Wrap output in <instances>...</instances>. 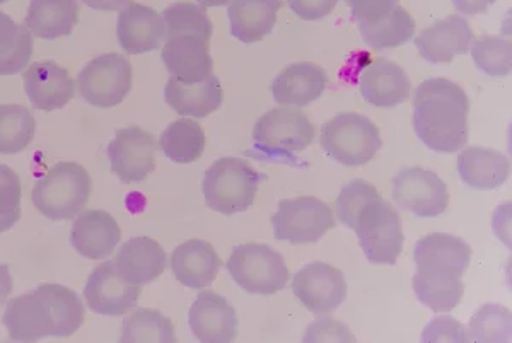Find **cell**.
<instances>
[{
  "label": "cell",
  "instance_id": "cell-1",
  "mask_svg": "<svg viewBox=\"0 0 512 343\" xmlns=\"http://www.w3.org/2000/svg\"><path fill=\"white\" fill-rule=\"evenodd\" d=\"M417 274L412 285L420 303L434 313L458 308L465 294L463 275L472 262V246L446 233L427 234L415 243Z\"/></svg>",
  "mask_w": 512,
  "mask_h": 343
},
{
  "label": "cell",
  "instance_id": "cell-2",
  "mask_svg": "<svg viewBox=\"0 0 512 343\" xmlns=\"http://www.w3.org/2000/svg\"><path fill=\"white\" fill-rule=\"evenodd\" d=\"M86 308L76 292L60 284H41L7 301L2 323L11 340L38 342L45 337H72L81 328Z\"/></svg>",
  "mask_w": 512,
  "mask_h": 343
},
{
  "label": "cell",
  "instance_id": "cell-3",
  "mask_svg": "<svg viewBox=\"0 0 512 343\" xmlns=\"http://www.w3.org/2000/svg\"><path fill=\"white\" fill-rule=\"evenodd\" d=\"M470 99L456 82L437 77L422 82L414 94V130L424 146L453 154L468 142Z\"/></svg>",
  "mask_w": 512,
  "mask_h": 343
},
{
  "label": "cell",
  "instance_id": "cell-4",
  "mask_svg": "<svg viewBox=\"0 0 512 343\" xmlns=\"http://www.w3.org/2000/svg\"><path fill=\"white\" fill-rule=\"evenodd\" d=\"M93 192V180L77 163L48 169L33 188V205L50 221H72L81 214Z\"/></svg>",
  "mask_w": 512,
  "mask_h": 343
},
{
  "label": "cell",
  "instance_id": "cell-5",
  "mask_svg": "<svg viewBox=\"0 0 512 343\" xmlns=\"http://www.w3.org/2000/svg\"><path fill=\"white\" fill-rule=\"evenodd\" d=\"M262 176L241 157H222L205 171L202 192L210 209L233 216L250 209Z\"/></svg>",
  "mask_w": 512,
  "mask_h": 343
},
{
  "label": "cell",
  "instance_id": "cell-6",
  "mask_svg": "<svg viewBox=\"0 0 512 343\" xmlns=\"http://www.w3.org/2000/svg\"><path fill=\"white\" fill-rule=\"evenodd\" d=\"M321 149L347 168H361L381 151L383 139L373 120L359 113H340L321 127Z\"/></svg>",
  "mask_w": 512,
  "mask_h": 343
},
{
  "label": "cell",
  "instance_id": "cell-7",
  "mask_svg": "<svg viewBox=\"0 0 512 343\" xmlns=\"http://www.w3.org/2000/svg\"><path fill=\"white\" fill-rule=\"evenodd\" d=\"M355 234L364 255L374 265H396L402 255V219L395 207L381 197L367 202L355 219Z\"/></svg>",
  "mask_w": 512,
  "mask_h": 343
},
{
  "label": "cell",
  "instance_id": "cell-8",
  "mask_svg": "<svg viewBox=\"0 0 512 343\" xmlns=\"http://www.w3.org/2000/svg\"><path fill=\"white\" fill-rule=\"evenodd\" d=\"M315 140V125L301 110L275 108L263 115L253 128V147L270 161L291 159Z\"/></svg>",
  "mask_w": 512,
  "mask_h": 343
},
{
  "label": "cell",
  "instance_id": "cell-9",
  "mask_svg": "<svg viewBox=\"0 0 512 343\" xmlns=\"http://www.w3.org/2000/svg\"><path fill=\"white\" fill-rule=\"evenodd\" d=\"M227 272L241 289L262 296L284 291L289 280L284 256L260 243L236 246L227 260Z\"/></svg>",
  "mask_w": 512,
  "mask_h": 343
},
{
  "label": "cell",
  "instance_id": "cell-10",
  "mask_svg": "<svg viewBox=\"0 0 512 343\" xmlns=\"http://www.w3.org/2000/svg\"><path fill=\"white\" fill-rule=\"evenodd\" d=\"M275 238L291 245L316 243L335 227L330 205L315 197L280 200L279 210L272 217Z\"/></svg>",
  "mask_w": 512,
  "mask_h": 343
},
{
  "label": "cell",
  "instance_id": "cell-11",
  "mask_svg": "<svg viewBox=\"0 0 512 343\" xmlns=\"http://www.w3.org/2000/svg\"><path fill=\"white\" fill-rule=\"evenodd\" d=\"M134 72L127 57L120 53L99 55L84 65L77 76V88L89 105L113 108L132 91Z\"/></svg>",
  "mask_w": 512,
  "mask_h": 343
},
{
  "label": "cell",
  "instance_id": "cell-12",
  "mask_svg": "<svg viewBox=\"0 0 512 343\" xmlns=\"http://www.w3.org/2000/svg\"><path fill=\"white\" fill-rule=\"evenodd\" d=\"M393 198L400 209L424 219L441 216L449 207L446 183L420 166L402 169L393 178Z\"/></svg>",
  "mask_w": 512,
  "mask_h": 343
},
{
  "label": "cell",
  "instance_id": "cell-13",
  "mask_svg": "<svg viewBox=\"0 0 512 343\" xmlns=\"http://www.w3.org/2000/svg\"><path fill=\"white\" fill-rule=\"evenodd\" d=\"M292 292L304 308L323 316L340 308L347 299V282L338 268L325 262L304 265L292 279Z\"/></svg>",
  "mask_w": 512,
  "mask_h": 343
},
{
  "label": "cell",
  "instance_id": "cell-14",
  "mask_svg": "<svg viewBox=\"0 0 512 343\" xmlns=\"http://www.w3.org/2000/svg\"><path fill=\"white\" fill-rule=\"evenodd\" d=\"M106 151L111 171L123 183H140L156 169V139L144 128H120Z\"/></svg>",
  "mask_w": 512,
  "mask_h": 343
},
{
  "label": "cell",
  "instance_id": "cell-15",
  "mask_svg": "<svg viewBox=\"0 0 512 343\" xmlns=\"http://www.w3.org/2000/svg\"><path fill=\"white\" fill-rule=\"evenodd\" d=\"M140 292V285L130 284L118 272L115 262H105L89 275L84 299L94 313L118 318L137 306Z\"/></svg>",
  "mask_w": 512,
  "mask_h": 343
},
{
  "label": "cell",
  "instance_id": "cell-16",
  "mask_svg": "<svg viewBox=\"0 0 512 343\" xmlns=\"http://www.w3.org/2000/svg\"><path fill=\"white\" fill-rule=\"evenodd\" d=\"M193 337L204 343H229L238 337V314L226 297L216 292L198 294L188 313Z\"/></svg>",
  "mask_w": 512,
  "mask_h": 343
},
{
  "label": "cell",
  "instance_id": "cell-17",
  "mask_svg": "<svg viewBox=\"0 0 512 343\" xmlns=\"http://www.w3.org/2000/svg\"><path fill=\"white\" fill-rule=\"evenodd\" d=\"M24 91L35 110L55 111L76 96V82L69 70L55 62H35L24 70Z\"/></svg>",
  "mask_w": 512,
  "mask_h": 343
},
{
  "label": "cell",
  "instance_id": "cell-18",
  "mask_svg": "<svg viewBox=\"0 0 512 343\" xmlns=\"http://www.w3.org/2000/svg\"><path fill=\"white\" fill-rule=\"evenodd\" d=\"M473 41V30L463 16H449L415 38L420 57L431 64H449L465 55Z\"/></svg>",
  "mask_w": 512,
  "mask_h": 343
},
{
  "label": "cell",
  "instance_id": "cell-19",
  "mask_svg": "<svg viewBox=\"0 0 512 343\" xmlns=\"http://www.w3.org/2000/svg\"><path fill=\"white\" fill-rule=\"evenodd\" d=\"M117 36L128 55L154 52L166 40V26L152 7L132 2L118 16Z\"/></svg>",
  "mask_w": 512,
  "mask_h": 343
},
{
  "label": "cell",
  "instance_id": "cell-20",
  "mask_svg": "<svg viewBox=\"0 0 512 343\" xmlns=\"http://www.w3.org/2000/svg\"><path fill=\"white\" fill-rule=\"evenodd\" d=\"M362 98L378 108H393L410 98V79L403 67L388 59H376L359 77Z\"/></svg>",
  "mask_w": 512,
  "mask_h": 343
},
{
  "label": "cell",
  "instance_id": "cell-21",
  "mask_svg": "<svg viewBox=\"0 0 512 343\" xmlns=\"http://www.w3.org/2000/svg\"><path fill=\"white\" fill-rule=\"evenodd\" d=\"M122 239V229L105 210H86L77 217L72 233L70 245L72 248L89 260H105L115 251Z\"/></svg>",
  "mask_w": 512,
  "mask_h": 343
},
{
  "label": "cell",
  "instance_id": "cell-22",
  "mask_svg": "<svg viewBox=\"0 0 512 343\" xmlns=\"http://www.w3.org/2000/svg\"><path fill=\"white\" fill-rule=\"evenodd\" d=\"M171 270L188 289H209L221 270L222 262L214 246L204 239H190L171 253Z\"/></svg>",
  "mask_w": 512,
  "mask_h": 343
},
{
  "label": "cell",
  "instance_id": "cell-23",
  "mask_svg": "<svg viewBox=\"0 0 512 343\" xmlns=\"http://www.w3.org/2000/svg\"><path fill=\"white\" fill-rule=\"evenodd\" d=\"M210 40L200 36H173L164 43L161 59L171 76L183 82H200L214 70Z\"/></svg>",
  "mask_w": 512,
  "mask_h": 343
},
{
  "label": "cell",
  "instance_id": "cell-24",
  "mask_svg": "<svg viewBox=\"0 0 512 343\" xmlns=\"http://www.w3.org/2000/svg\"><path fill=\"white\" fill-rule=\"evenodd\" d=\"M328 86V76L320 65L297 62L280 70L272 81L274 99L282 106H308L321 98Z\"/></svg>",
  "mask_w": 512,
  "mask_h": 343
},
{
  "label": "cell",
  "instance_id": "cell-25",
  "mask_svg": "<svg viewBox=\"0 0 512 343\" xmlns=\"http://www.w3.org/2000/svg\"><path fill=\"white\" fill-rule=\"evenodd\" d=\"M115 265L120 274L135 285H147L158 280L166 270L168 258L163 246L156 239L137 236L123 243L115 256Z\"/></svg>",
  "mask_w": 512,
  "mask_h": 343
},
{
  "label": "cell",
  "instance_id": "cell-26",
  "mask_svg": "<svg viewBox=\"0 0 512 343\" xmlns=\"http://www.w3.org/2000/svg\"><path fill=\"white\" fill-rule=\"evenodd\" d=\"M164 99L178 115L205 118L221 108L224 93L214 74L200 82H183L171 76L164 88Z\"/></svg>",
  "mask_w": 512,
  "mask_h": 343
},
{
  "label": "cell",
  "instance_id": "cell-27",
  "mask_svg": "<svg viewBox=\"0 0 512 343\" xmlns=\"http://www.w3.org/2000/svg\"><path fill=\"white\" fill-rule=\"evenodd\" d=\"M458 173L468 187L490 192L506 183L511 175V163L501 152L468 147L458 156Z\"/></svg>",
  "mask_w": 512,
  "mask_h": 343
},
{
  "label": "cell",
  "instance_id": "cell-28",
  "mask_svg": "<svg viewBox=\"0 0 512 343\" xmlns=\"http://www.w3.org/2000/svg\"><path fill=\"white\" fill-rule=\"evenodd\" d=\"M280 0H233L227 9L231 35L253 45L274 31Z\"/></svg>",
  "mask_w": 512,
  "mask_h": 343
},
{
  "label": "cell",
  "instance_id": "cell-29",
  "mask_svg": "<svg viewBox=\"0 0 512 343\" xmlns=\"http://www.w3.org/2000/svg\"><path fill=\"white\" fill-rule=\"evenodd\" d=\"M79 21L77 0H30L24 26L41 40L72 35Z\"/></svg>",
  "mask_w": 512,
  "mask_h": 343
},
{
  "label": "cell",
  "instance_id": "cell-30",
  "mask_svg": "<svg viewBox=\"0 0 512 343\" xmlns=\"http://www.w3.org/2000/svg\"><path fill=\"white\" fill-rule=\"evenodd\" d=\"M31 57V31L0 11V76H14L28 69Z\"/></svg>",
  "mask_w": 512,
  "mask_h": 343
},
{
  "label": "cell",
  "instance_id": "cell-31",
  "mask_svg": "<svg viewBox=\"0 0 512 343\" xmlns=\"http://www.w3.org/2000/svg\"><path fill=\"white\" fill-rule=\"evenodd\" d=\"M205 132L197 122L180 118L169 123L159 137V146L169 161L190 164L198 161L205 151Z\"/></svg>",
  "mask_w": 512,
  "mask_h": 343
},
{
  "label": "cell",
  "instance_id": "cell-32",
  "mask_svg": "<svg viewBox=\"0 0 512 343\" xmlns=\"http://www.w3.org/2000/svg\"><path fill=\"white\" fill-rule=\"evenodd\" d=\"M120 342L175 343V326L158 309L139 308L123 321Z\"/></svg>",
  "mask_w": 512,
  "mask_h": 343
},
{
  "label": "cell",
  "instance_id": "cell-33",
  "mask_svg": "<svg viewBox=\"0 0 512 343\" xmlns=\"http://www.w3.org/2000/svg\"><path fill=\"white\" fill-rule=\"evenodd\" d=\"M415 19L402 6H396L388 18L374 26H359L362 40L373 50L402 47L415 35Z\"/></svg>",
  "mask_w": 512,
  "mask_h": 343
},
{
  "label": "cell",
  "instance_id": "cell-34",
  "mask_svg": "<svg viewBox=\"0 0 512 343\" xmlns=\"http://www.w3.org/2000/svg\"><path fill=\"white\" fill-rule=\"evenodd\" d=\"M36 122L28 108L0 106V154H19L35 139Z\"/></svg>",
  "mask_w": 512,
  "mask_h": 343
},
{
  "label": "cell",
  "instance_id": "cell-35",
  "mask_svg": "<svg viewBox=\"0 0 512 343\" xmlns=\"http://www.w3.org/2000/svg\"><path fill=\"white\" fill-rule=\"evenodd\" d=\"M164 26H166V40L173 36H200L210 40L212 36V21H210L205 7L193 4V2H176L173 6L166 7L163 14Z\"/></svg>",
  "mask_w": 512,
  "mask_h": 343
},
{
  "label": "cell",
  "instance_id": "cell-36",
  "mask_svg": "<svg viewBox=\"0 0 512 343\" xmlns=\"http://www.w3.org/2000/svg\"><path fill=\"white\" fill-rule=\"evenodd\" d=\"M468 337L470 342H511V311L497 304H485L473 314Z\"/></svg>",
  "mask_w": 512,
  "mask_h": 343
},
{
  "label": "cell",
  "instance_id": "cell-37",
  "mask_svg": "<svg viewBox=\"0 0 512 343\" xmlns=\"http://www.w3.org/2000/svg\"><path fill=\"white\" fill-rule=\"evenodd\" d=\"M473 62L490 77H506L512 69L511 41L501 36L485 35L472 41Z\"/></svg>",
  "mask_w": 512,
  "mask_h": 343
},
{
  "label": "cell",
  "instance_id": "cell-38",
  "mask_svg": "<svg viewBox=\"0 0 512 343\" xmlns=\"http://www.w3.org/2000/svg\"><path fill=\"white\" fill-rule=\"evenodd\" d=\"M21 180L6 164H0V234L21 219Z\"/></svg>",
  "mask_w": 512,
  "mask_h": 343
},
{
  "label": "cell",
  "instance_id": "cell-39",
  "mask_svg": "<svg viewBox=\"0 0 512 343\" xmlns=\"http://www.w3.org/2000/svg\"><path fill=\"white\" fill-rule=\"evenodd\" d=\"M376 197H379V192L371 183L364 180L350 181L342 188V192L338 193L335 204L338 219L349 229H354L359 210Z\"/></svg>",
  "mask_w": 512,
  "mask_h": 343
},
{
  "label": "cell",
  "instance_id": "cell-40",
  "mask_svg": "<svg viewBox=\"0 0 512 343\" xmlns=\"http://www.w3.org/2000/svg\"><path fill=\"white\" fill-rule=\"evenodd\" d=\"M303 342H338V343H354L355 337L350 332L349 326L342 321L333 320L323 314V318L316 320L315 323L306 328Z\"/></svg>",
  "mask_w": 512,
  "mask_h": 343
},
{
  "label": "cell",
  "instance_id": "cell-41",
  "mask_svg": "<svg viewBox=\"0 0 512 343\" xmlns=\"http://www.w3.org/2000/svg\"><path fill=\"white\" fill-rule=\"evenodd\" d=\"M352 18L359 26H374L388 18L398 4V0H347Z\"/></svg>",
  "mask_w": 512,
  "mask_h": 343
},
{
  "label": "cell",
  "instance_id": "cell-42",
  "mask_svg": "<svg viewBox=\"0 0 512 343\" xmlns=\"http://www.w3.org/2000/svg\"><path fill=\"white\" fill-rule=\"evenodd\" d=\"M422 342H470L468 328L449 316H439L425 326Z\"/></svg>",
  "mask_w": 512,
  "mask_h": 343
},
{
  "label": "cell",
  "instance_id": "cell-43",
  "mask_svg": "<svg viewBox=\"0 0 512 343\" xmlns=\"http://www.w3.org/2000/svg\"><path fill=\"white\" fill-rule=\"evenodd\" d=\"M340 0H287L291 11L304 21H318L328 16Z\"/></svg>",
  "mask_w": 512,
  "mask_h": 343
},
{
  "label": "cell",
  "instance_id": "cell-44",
  "mask_svg": "<svg viewBox=\"0 0 512 343\" xmlns=\"http://www.w3.org/2000/svg\"><path fill=\"white\" fill-rule=\"evenodd\" d=\"M495 2L497 0H453V6L465 16H477L489 11V7L494 6Z\"/></svg>",
  "mask_w": 512,
  "mask_h": 343
},
{
  "label": "cell",
  "instance_id": "cell-45",
  "mask_svg": "<svg viewBox=\"0 0 512 343\" xmlns=\"http://www.w3.org/2000/svg\"><path fill=\"white\" fill-rule=\"evenodd\" d=\"M82 4L96 9V11H122L132 0H81Z\"/></svg>",
  "mask_w": 512,
  "mask_h": 343
},
{
  "label": "cell",
  "instance_id": "cell-46",
  "mask_svg": "<svg viewBox=\"0 0 512 343\" xmlns=\"http://www.w3.org/2000/svg\"><path fill=\"white\" fill-rule=\"evenodd\" d=\"M12 292L11 270L7 265H0V306L7 303V297Z\"/></svg>",
  "mask_w": 512,
  "mask_h": 343
},
{
  "label": "cell",
  "instance_id": "cell-47",
  "mask_svg": "<svg viewBox=\"0 0 512 343\" xmlns=\"http://www.w3.org/2000/svg\"><path fill=\"white\" fill-rule=\"evenodd\" d=\"M198 6L205 7H219V6H227V4H231L233 0H197Z\"/></svg>",
  "mask_w": 512,
  "mask_h": 343
},
{
  "label": "cell",
  "instance_id": "cell-48",
  "mask_svg": "<svg viewBox=\"0 0 512 343\" xmlns=\"http://www.w3.org/2000/svg\"><path fill=\"white\" fill-rule=\"evenodd\" d=\"M6 2H9V0H0V4H6Z\"/></svg>",
  "mask_w": 512,
  "mask_h": 343
}]
</instances>
